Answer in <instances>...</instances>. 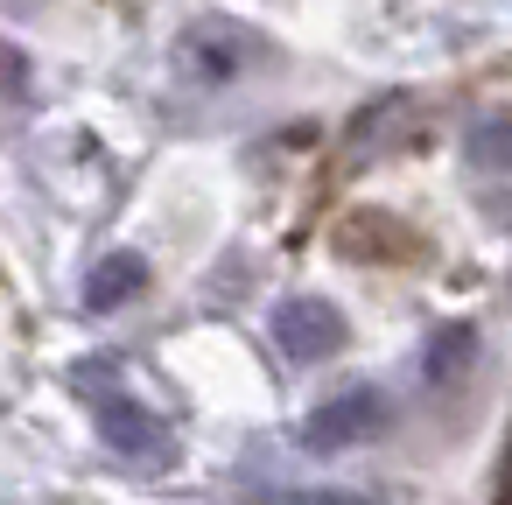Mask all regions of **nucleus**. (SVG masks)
<instances>
[{
  "label": "nucleus",
  "mask_w": 512,
  "mask_h": 505,
  "mask_svg": "<svg viewBox=\"0 0 512 505\" xmlns=\"http://www.w3.org/2000/svg\"><path fill=\"white\" fill-rule=\"evenodd\" d=\"M246 57H253V36H246L239 22H225V15H204V22H190V29L176 36V78L197 85V92L232 85V78L246 71Z\"/></svg>",
  "instance_id": "1"
},
{
  "label": "nucleus",
  "mask_w": 512,
  "mask_h": 505,
  "mask_svg": "<svg viewBox=\"0 0 512 505\" xmlns=\"http://www.w3.org/2000/svg\"><path fill=\"white\" fill-rule=\"evenodd\" d=\"M393 428V407H386V393L379 386H344V393H330V400H316L309 407V421H302V442L309 449H358V442H379Z\"/></svg>",
  "instance_id": "2"
},
{
  "label": "nucleus",
  "mask_w": 512,
  "mask_h": 505,
  "mask_svg": "<svg viewBox=\"0 0 512 505\" xmlns=\"http://www.w3.org/2000/svg\"><path fill=\"white\" fill-rule=\"evenodd\" d=\"M274 344H281L288 365H323V358H337V351H344V316H337V302H323V295L281 302V309H274Z\"/></svg>",
  "instance_id": "3"
},
{
  "label": "nucleus",
  "mask_w": 512,
  "mask_h": 505,
  "mask_svg": "<svg viewBox=\"0 0 512 505\" xmlns=\"http://www.w3.org/2000/svg\"><path fill=\"white\" fill-rule=\"evenodd\" d=\"M337 253L365 260V267H400V260H421V232L407 218H393V211L358 204V211L337 218Z\"/></svg>",
  "instance_id": "4"
},
{
  "label": "nucleus",
  "mask_w": 512,
  "mask_h": 505,
  "mask_svg": "<svg viewBox=\"0 0 512 505\" xmlns=\"http://www.w3.org/2000/svg\"><path fill=\"white\" fill-rule=\"evenodd\" d=\"M92 414H99L106 449H120L127 463H141V456H162V449H169V428H162L134 393H99V400H92Z\"/></svg>",
  "instance_id": "5"
},
{
  "label": "nucleus",
  "mask_w": 512,
  "mask_h": 505,
  "mask_svg": "<svg viewBox=\"0 0 512 505\" xmlns=\"http://www.w3.org/2000/svg\"><path fill=\"white\" fill-rule=\"evenodd\" d=\"M141 288H148V260H141V253H106V260L85 274V309L113 316V309H127Z\"/></svg>",
  "instance_id": "6"
},
{
  "label": "nucleus",
  "mask_w": 512,
  "mask_h": 505,
  "mask_svg": "<svg viewBox=\"0 0 512 505\" xmlns=\"http://www.w3.org/2000/svg\"><path fill=\"white\" fill-rule=\"evenodd\" d=\"M470 351H477V330L470 323H442L428 337V351H421V379L428 386H449L456 372H470Z\"/></svg>",
  "instance_id": "7"
},
{
  "label": "nucleus",
  "mask_w": 512,
  "mask_h": 505,
  "mask_svg": "<svg viewBox=\"0 0 512 505\" xmlns=\"http://www.w3.org/2000/svg\"><path fill=\"white\" fill-rule=\"evenodd\" d=\"M463 162H470V169H498V162H505V120H484V127L463 141Z\"/></svg>",
  "instance_id": "8"
}]
</instances>
